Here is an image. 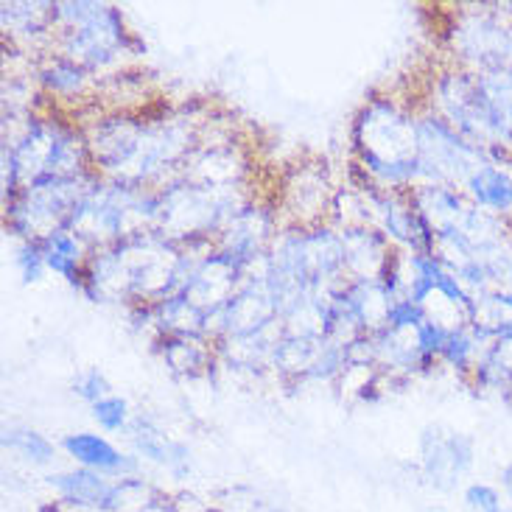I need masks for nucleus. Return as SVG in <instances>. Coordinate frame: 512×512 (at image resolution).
Here are the masks:
<instances>
[{
    "mask_svg": "<svg viewBox=\"0 0 512 512\" xmlns=\"http://www.w3.org/2000/svg\"><path fill=\"white\" fill-rule=\"evenodd\" d=\"M353 163L384 194H406L420 185V132L412 101L370 96L353 118Z\"/></svg>",
    "mask_w": 512,
    "mask_h": 512,
    "instance_id": "nucleus-1",
    "label": "nucleus"
},
{
    "mask_svg": "<svg viewBox=\"0 0 512 512\" xmlns=\"http://www.w3.org/2000/svg\"><path fill=\"white\" fill-rule=\"evenodd\" d=\"M51 51L76 62L90 76L104 79L124 70L129 56H140L146 45L126 28L121 9L93 0L54 3V45Z\"/></svg>",
    "mask_w": 512,
    "mask_h": 512,
    "instance_id": "nucleus-2",
    "label": "nucleus"
},
{
    "mask_svg": "<svg viewBox=\"0 0 512 512\" xmlns=\"http://www.w3.org/2000/svg\"><path fill=\"white\" fill-rule=\"evenodd\" d=\"M101 180L96 171L82 177H42L3 202V227L17 241H42L68 227L76 205Z\"/></svg>",
    "mask_w": 512,
    "mask_h": 512,
    "instance_id": "nucleus-3",
    "label": "nucleus"
},
{
    "mask_svg": "<svg viewBox=\"0 0 512 512\" xmlns=\"http://www.w3.org/2000/svg\"><path fill=\"white\" fill-rule=\"evenodd\" d=\"M451 65L487 73L512 68V17L504 6H465L445 31Z\"/></svg>",
    "mask_w": 512,
    "mask_h": 512,
    "instance_id": "nucleus-4",
    "label": "nucleus"
},
{
    "mask_svg": "<svg viewBox=\"0 0 512 512\" xmlns=\"http://www.w3.org/2000/svg\"><path fill=\"white\" fill-rule=\"evenodd\" d=\"M417 132H420V185H451L465 188L476 168L487 163L482 149H476L471 140H465L454 126H448L429 107L417 110Z\"/></svg>",
    "mask_w": 512,
    "mask_h": 512,
    "instance_id": "nucleus-5",
    "label": "nucleus"
},
{
    "mask_svg": "<svg viewBox=\"0 0 512 512\" xmlns=\"http://www.w3.org/2000/svg\"><path fill=\"white\" fill-rule=\"evenodd\" d=\"M331 166L325 160H300L291 163L277 177V191L272 196L283 227L311 230L331 219L333 194H336Z\"/></svg>",
    "mask_w": 512,
    "mask_h": 512,
    "instance_id": "nucleus-6",
    "label": "nucleus"
},
{
    "mask_svg": "<svg viewBox=\"0 0 512 512\" xmlns=\"http://www.w3.org/2000/svg\"><path fill=\"white\" fill-rule=\"evenodd\" d=\"M476 443L471 434L448 426H426L420 434V473L434 490H454L471 473Z\"/></svg>",
    "mask_w": 512,
    "mask_h": 512,
    "instance_id": "nucleus-7",
    "label": "nucleus"
},
{
    "mask_svg": "<svg viewBox=\"0 0 512 512\" xmlns=\"http://www.w3.org/2000/svg\"><path fill=\"white\" fill-rule=\"evenodd\" d=\"M34 84L42 96L54 104V110L79 115L82 110L98 107V79L79 68L56 51H48L34 59Z\"/></svg>",
    "mask_w": 512,
    "mask_h": 512,
    "instance_id": "nucleus-8",
    "label": "nucleus"
},
{
    "mask_svg": "<svg viewBox=\"0 0 512 512\" xmlns=\"http://www.w3.org/2000/svg\"><path fill=\"white\" fill-rule=\"evenodd\" d=\"M280 230H283V224L277 216L275 202L258 196L252 205H247L238 216H233L222 233L216 236V250L236 258L247 272L252 263L261 261L263 255L272 250Z\"/></svg>",
    "mask_w": 512,
    "mask_h": 512,
    "instance_id": "nucleus-9",
    "label": "nucleus"
},
{
    "mask_svg": "<svg viewBox=\"0 0 512 512\" xmlns=\"http://www.w3.org/2000/svg\"><path fill=\"white\" fill-rule=\"evenodd\" d=\"M244 275L247 272L236 258H230L222 250H213L208 258L196 263L180 294H185L199 311L213 314L236 297V291L244 286Z\"/></svg>",
    "mask_w": 512,
    "mask_h": 512,
    "instance_id": "nucleus-10",
    "label": "nucleus"
},
{
    "mask_svg": "<svg viewBox=\"0 0 512 512\" xmlns=\"http://www.w3.org/2000/svg\"><path fill=\"white\" fill-rule=\"evenodd\" d=\"M378 230L389 238V244L401 252L415 255H434V233L426 222L417 216L412 196L406 194H384L378 199Z\"/></svg>",
    "mask_w": 512,
    "mask_h": 512,
    "instance_id": "nucleus-11",
    "label": "nucleus"
},
{
    "mask_svg": "<svg viewBox=\"0 0 512 512\" xmlns=\"http://www.w3.org/2000/svg\"><path fill=\"white\" fill-rule=\"evenodd\" d=\"M62 451L68 454L79 468L96 471L110 479H126V476H138L140 459L135 454H124L118 445H112L104 434L93 431H76L62 437Z\"/></svg>",
    "mask_w": 512,
    "mask_h": 512,
    "instance_id": "nucleus-12",
    "label": "nucleus"
},
{
    "mask_svg": "<svg viewBox=\"0 0 512 512\" xmlns=\"http://www.w3.org/2000/svg\"><path fill=\"white\" fill-rule=\"evenodd\" d=\"M409 196H412L417 216L426 222L434 238L462 227V222L473 210L468 196L451 185H417L409 191Z\"/></svg>",
    "mask_w": 512,
    "mask_h": 512,
    "instance_id": "nucleus-13",
    "label": "nucleus"
},
{
    "mask_svg": "<svg viewBox=\"0 0 512 512\" xmlns=\"http://www.w3.org/2000/svg\"><path fill=\"white\" fill-rule=\"evenodd\" d=\"M345 252V275L350 280H381L395 247L378 227L339 230Z\"/></svg>",
    "mask_w": 512,
    "mask_h": 512,
    "instance_id": "nucleus-14",
    "label": "nucleus"
},
{
    "mask_svg": "<svg viewBox=\"0 0 512 512\" xmlns=\"http://www.w3.org/2000/svg\"><path fill=\"white\" fill-rule=\"evenodd\" d=\"M154 350L177 378H202L219 367L216 342L208 336H160Z\"/></svg>",
    "mask_w": 512,
    "mask_h": 512,
    "instance_id": "nucleus-15",
    "label": "nucleus"
},
{
    "mask_svg": "<svg viewBox=\"0 0 512 512\" xmlns=\"http://www.w3.org/2000/svg\"><path fill=\"white\" fill-rule=\"evenodd\" d=\"M512 163L487 160L465 182L462 194L468 196L473 208L507 219L512 213Z\"/></svg>",
    "mask_w": 512,
    "mask_h": 512,
    "instance_id": "nucleus-16",
    "label": "nucleus"
},
{
    "mask_svg": "<svg viewBox=\"0 0 512 512\" xmlns=\"http://www.w3.org/2000/svg\"><path fill=\"white\" fill-rule=\"evenodd\" d=\"M48 485L54 487L62 504L93 512H107L112 490H115V482H110V476H101V473L87 471V468L54 473V476H48Z\"/></svg>",
    "mask_w": 512,
    "mask_h": 512,
    "instance_id": "nucleus-17",
    "label": "nucleus"
},
{
    "mask_svg": "<svg viewBox=\"0 0 512 512\" xmlns=\"http://www.w3.org/2000/svg\"><path fill=\"white\" fill-rule=\"evenodd\" d=\"M42 255H45V266L48 272L59 275L65 283H70L76 291H82L84 272H87V261H90V244L79 238L73 230L62 227L48 238L40 241Z\"/></svg>",
    "mask_w": 512,
    "mask_h": 512,
    "instance_id": "nucleus-18",
    "label": "nucleus"
},
{
    "mask_svg": "<svg viewBox=\"0 0 512 512\" xmlns=\"http://www.w3.org/2000/svg\"><path fill=\"white\" fill-rule=\"evenodd\" d=\"M490 345H493V339L471 322V325H465V328H459L448 336L443 353H440V364L471 378L473 370L485 361Z\"/></svg>",
    "mask_w": 512,
    "mask_h": 512,
    "instance_id": "nucleus-19",
    "label": "nucleus"
},
{
    "mask_svg": "<svg viewBox=\"0 0 512 512\" xmlns=\"http://www.w3.org/2000/svg\"><path fill=\"white\" fill-rule=\"evenodd\" d=\"M126 437H129V443H132L135 457L146 459V462H152V465L166 471L171 448H174L177 440L168 437L166 431H163V426H160L152 415H135L132 426L126 431Z\"/></svg>",
    "mask_w": 512,
    "mask_h": 512,
    "instance_id": "nucleus-20",
    "label": "nucleus"
},
{
    "mask_svg": "<svg viewBox=\"0 0 512 512\" xmlns=\"http://www.w3.org/2000/svg\"><path fill=\"white\" fill-rule=\"evenodd\" d=\"M0 443H3V451H9V454H14L17 459L34 465V468H48V465H54L56 445L37 429L6 426Z\"/></svg>",
    "mask_w": 512,
    "mask_h": 512,
    "instance_id": "nucleus-21",
    "label": "nucleus"
},
{
    "mask_svg": "<svg viewBox=\"0 0 512 512\" xmlns=\"http://www.w3.org/2000/svg\"><path fill=\"white\" fill-rule=\"evenodd\" d=\"M90 417L96 420L101 431L121 434V431H129L132 420H135V412H132V406H129L126 398L112 392V395H107V398H101V401L90 406Z\"/></svg>",
    "mask_w": 512,
    "mask_h": 512,
    "instance_id": "nucleus-22",
    "label": "nucleus"
},
{
    "mask_svg": "<svg viewBox=\"0 0 512 512\" xmlns=\"http://www.w3.org/2000/svg\"><path fill=\"white\" fill-rule=\"evenodd\" d=\"M14 266H17V272H20V277L26 283L42 280V275L48 272V266H45V255H42L40 241H20L17 252H14Z\"/></svg>",
    "mask_w": 512,
    "mask_h": 512,
    "instance_id": "nucleus-23",
    "label": "nucleus"
},
{
    "mask_svg": "<svg viewBox=\"0 0 512 512\" xmlns=\"http://www.w3.org/2000/svg\"><path fill=\"white\" fill-rule=\"evenodd\" d=\"M70 389H73V395H76V398H82L87 406H93V403H98L101 398L112 395L110 381H107L104 373L96 370V367H87V370H82V373L76 375V378H73V384H70Z\"/></svg>",
    "mask_w": 512,
    "mask_h": 512,
    "instance_id": "nucleus-24",
    "label": "nucleus"
},
{
    "mask_svg": "<svg viewBox=\"0 0 512 512\" xmlns=\"http://www.w3.org/2000/svg\"><path fill=\"white\" fill-rule=\"evenodd\" d=\"M462 501L471 512H504V499H501L499 487L487 485V482H473L465 487Z\"/></svg>",
    "mask_w": 512,
    "mask_h": 512,
    "instance_id": "nucleus-25",
    "label": "nucleus"
},
{
    "mask_svg": "<svg viewBox=\"0 0 512 512\" xmlns=\"http://www.w3.org/2000/svg\"><path fill=\"white\" fill-rule=\"evenodd\" d=\"M499 482H501V493L512 501V459L499 471Z\"/></svg>",
    "mask_w": 512,
    "mask_h": 512,
    "instance_id": "nucleus-26",
    "label": "nucleus"
},
{
    "mask_svg": "<svg viewBox=\"0 0 512 512\" xmlns=\"http://www.w3.org/2000/svg\"><path fill=\"white\" fill-rule=\"evenodd\" d=\"M429 512H445V510H440V507H434V510H429Z\"/></svg>",
    "mask_w": 512,
    "mask_h": 512,
    "instance_id": "nucleus-27",
    "label": "nucleus"
},
{
    "mask_svg": "<svg viewBox=\"0 0 512 512\" xmlns=\"http://www.w3.org/2000/svg\"><path fill=\"white\" fill-rule=\"evenodd\" d=\"M504 512H512V510H504Z\"/></svg>",
    "mask_w": 512,
    "mask_h": 512,
    "instance_id": "nucleus-28",
    "label": "nucleus"
}]
</instances>
